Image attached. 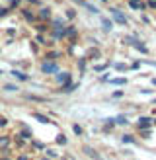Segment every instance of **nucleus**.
Returning a JSON list of instances; mask_svg holds the SVG:
<instances>
[{
    "mask_svg": "<svg viewBox=\"0 0 156 160\" xmlns=\"http://www.w3.org/2000/svg\"><path fill=\"white\" fill-rule=\"evenodd\" d=\"M111 96H113V98H123V96H125V92H123V90H115Z\"/></svg>",
    "mask_w": 156,
    "mask_h": 160,
    "instance_id": "obj_35",
    "label": "nucleus"
},
{
    "mask_svg": "<svg viewBox=\"0 0 156 160\" xmlns=\"http://www.w3.org/2000/svg\"><path fill=\"white\" fill-rule=\"evenodd\" d=\"M139 67H140V62H133V65H131V68H133V70H137Z\"/></svg>",
    "mask_w": 156,
    "mask_h": 160,
    "instance_id": "obj_42",
    "label": "nucleus"
},
{
    "mask_svg": "<svg viewBox=\"0 0 156 160\" xmlns=\"http://www.w3.org/2000/svg\"><path fill=\"white\" fill-rule=\"evenodd\" d=\"M121 141H123V142H129V145H137V139L133 137V135H123Z\"/></svg>",
    "mask_w": 156,
    "mask_h": 160,
    "instance_id": "obj_20",
    "label": "nucleus"
},
{
    "mask_svg": "<svg viewBox=\"0 0 156 160\" xmlns=\"http://www.w3.org/2000/svg\"><path fill=\"white\" fill-rule=\"evenodd\" d=\"M109 80V84H113V86H125L127 84V78H107Z\"/></svg>",
    "mask_w": 156,
    "mask_h": 160,
    "instance_id": "obj_17",
    "label": "nucleus"
},
{
    "mask_svg": "<svg viewBox=\"0 0 156 160\" xmlns=\"http://www.w3.org/2000/svg\"><path fill=\"white\" fill-rule=\"evenodd\" d=\"M41 160H49V158H41Z\"/></svg>",
    "mask_w": 156,
    "mask_h": 160,
    "instance_id": "obj_49",
    "label": "nucleus"
},
{
    "mask_svg": "<svg viewBox=\"0 0 156 160\" xmlns=\"http://www.w3.org/2000/svg\"><path fill=\"white\" fill-rule=\"evenodd\" d=\"M35 41H37L39 45H43V47H47V45H49V47H51V45H55L53 41H51V43H49V41H47V37H45L43 33H37V35H35Z\"/></svg>",
    "mask_w": 156,
    "mask_h": 160,
    "instance_id": "obj_13",
    "label": "nucleus"
},
{
    "mask_svg": "<svg viewBox=\"0 0 156 160\" xmlns=\"http://www.w3.org/2000/svg\"><path fill=\"white\" fill-rule=\"evenodd\" d=\"M16 160H31L27 154H20V156H16Z\"/></svg>",
    "mask_w": 156,
    "mask_h": 160,
    "instance_id": "obj_39",
    "label": "nucleus"
},
{
    "mask_svg": "<svg viewBox=\"0 0 156 160\" xmlns=\"http://www.w3.org/2000/svg\"><path fill=\"white\" fill-rule=\"evenodd\" d=\"M133 47H135V49H139L140 53H144V55L148 53V47H146V45H143L140 41H135V43H133Z\"/></svg>",
    "mask_w": 156,
    "mask_h": 160,
    "instance_id": "obj_19",
    "label": "nucleus"
},
{
    "mask_svg": "<svg viewBox=\"0 0 156 160\" xmlns=\"http://www.w3.org/2000/svg\"><path fill=\"white\" fill-rule=\"evenodd\" d=\"M101 29H104V31H111L113 29V22L107 20V18H101Z\"/></svg>",
    "mask_w": 156,
    "mask_h": 160,
    "instance_id": "obj_16",
    "label": "nucleus"
},
{
    "mask_svg": "<svg viewBox=\"0 0 156 160\" xmlns=\"http://www.w3.org/2000/svg\"><path fill=\"white\" fill-rule=\"evenodd\" d=\"M139 133L143 139H150V129H139Z\"/></svg>",
    "mask_w": 156,
    "mask_h": 160,
    "instance_id": "obj_29",
    "label": "nucleus"
},
{
    "mask_svg": "<svg viewBox=\"0 0 156 160\" xmlns=\"http://www.w3.org/2000/svg\"><path fill=\"white\" fill-rule=\"evenodd\" d=\"M6 125H8V119L0 115V127H6Z\"/></svg>",
    "mask_w": 156,
    "mask_h": 160,
    "instance_id": "obj_37",
    "label": "nucleus"
},
{
    "mask_svg": "<svg viewBox=\"0 0 156 160\" xmlns=\"http://www.w3.org/2000/svg\"><path fill=\"white\" fill-rule=\"evenodd\" d=\"M72 131H74V135H78V137H82V135H84V129H82V127L78 125V123L72 125Z\"/></svg>",
    "mask_w": 156,
    "mask_h": 160,
    "instance_id": "obj_24",
    "label": "nucleus"
},
{
    "mask_svg": "<svg viewBox=\"0 0 156 160\" xmlns=\"http://www.w3.org/2000/svg\"><path fill=\"white\" fill-rule=\"evenodd\" d=\"M96 57H100V51H90L86 59H96Z\"/></svg>",
    "mask_w": 156,
    "mask_h": 160,
    "instance_id": "obj_34",
    "label": "nucleus"
},
{
    "mask_svg": "<svg viewBox=\"0 0 156 160\" xmlns=\"http://www.w3.org/2000/svg\"><path fill=\"white\" fill-rule=\"evenodd\" d=\"M101 2H109V0H101Z\"/></svg>",
    "mask_w": 156,
    "mask_h": 160,
    "instance_id": "obj_48",
    "label": "nucleus"
},
{
    "mask_svg": "<svg viewBox=\"0 0 156 160\" xmlns=\"http://www.w3.org/2000/svg\"><path fill=\"white\" fill-rule=\"evenodd\" d=\"M76 33H78V29H76L74 26H68V28H66V37H74Z\"/></svg>",
    "mask_w": 156,
    "mask_h": 160,
    "instance_id": "obj_25",
    "label": "nucleus"
},
{
    "mask_svg": "<svg viewBox=\"0 0 156 160\" xmlns=\"http://www.w3.org/2000/svg\"><path fill=\"white\" fill-rule=\"evenodd\" d=\"M57 59H62V51H49V53H45V61H57Z\"/></svg>",
    "mask_w": 156,
    "mask_h": 160,
    "instance_id": "obj_11",
    "label": "nucleus"
},
{
    "mask_svg": "<svg viewBox=\"0 0 156 160\" xmlns=\"http://www.w3.org/2000/svg\"><path fill=\"white\" fill-rule=\"evenodd\" d=\"M35 29L39 31V33H47V31L51 29V26H49V23H37V26H35Z\"/></svg>",
    "mask_w": 156,
    "mask_h": 160,
    "instance_id": "obj_18",
    "label": "nucleus"
},
{
    "mask_svg": "<svg viewBox=\"0 0 156 160\" xmlns=\"http://www.w3.org/2000/svg\"><path fill=\"white\" fill-rule=\"evenodd\" d=\"M14 78H18V80H22V82H27V80H29V76L26 74V72H20V70H12V72H10Z\"/></svg>",
    "mask_w": 156,
    "mask_h": 160,
    "instance_id": "obj_15",
    "label": "nucleus"
},
{
    "mask_svg": "<svg viewBox=\"0 0 156 160\" xmlns=\"http://www.w3.org/2000/svg\"><path fill=\"white\" fill-rule=\"evenodd\" d=\"M154 113H156V109H154Z\"/></svg>",
    "mask_w": 156,
    "mask_h": 160,
    "instance_id": "obj_50",
    "label": "nucleus"
},
{
    "mask_svg": "<svg viewBox=\"0 0 156 160\" xmlns=\"http://www.w3.org/2000/svg\"><path fill=\"white\" fill-rule=\"evenodd\" d=\"M144 6H146V8H150V10H156V0H148Z\"/></svg>",
    "mask_w": 156,
    "mask_h": 160,
    "instance_id": "obj_33",
    "label": "nucleus"
},
{
    "mask_svg": "<svg viewBox=\"0 0 156 160\" xmlns=\"http://www.w3.org/2000/svg\"><path fill=\"white\" fill-rule=\"evenodd\" d=\"M27 2H31V4H35V6H39L41 2H39V0H27Z\"/></svg>",
    "mask_w": 156,
    "mask_h": 160,
    "instance_id": "obj_43",
    "label": "nucleus"
},
{
    "mask_svg": "<svg viewBox=\"0 0 156 160\" xmlns=\"http://www.w3.org/2000/svg\"><path fill=\"white\" fill-rule=\"evenodd\" d=\"M66 142H68V139L65 137V133H61L57 137V145H66Z\"/></svg>",
    "mask_w": 156,
    "mask_h": 160,
    "instance_id": "obj_28",
    "label": "nucleus"
},
{
    "mask_svg": "<svg viewBox=\"0 0 156 160\" xmlns=\"http://www.w3.org/2000/svg\"><path fill=\"white\" fill-rule=\"evenodd\" d=\"M51 16H53V8H51V6H43L41 10H39V14H37V18L43 20V22H47Z\"/></svg>",
    "mask_w": 156,
    "mask_h": 160,
    "instance_id": "obj_4",
    "label": "nucleus"
},
{
    "mask_svg": "<svg viewBox=\"0 0 156 160\" xmlns=\"http://www.w3.org/2000/svg\"><path fill=\"white\" fill-rule=\"evenodd\" d=\"M31 117H33V119H37L39 123H53L49 117H47V115H43V113H39V111H33V113H31Z\"/></svg>",
    "mask_w": 156,
    "mask_h": 160,
    "instance_id": "obj_12",
    "label": "nucleus"
},
{
    "mask_svg": "<svg viewBox=\"0 0 156 160\" xmlns=\"http://www.w3.org/2000/svg\"><path fill=\"white\" fill-rule=\"evenodd\" d=\"M45 152L49 154L51 158H57V152H55V150H51V148H45Z\"/></svg>",
    "mask_w": 156,
    "mask_h": 160,
    "instance_id": "obj_36",
    "label": "nucleus"
},
{
    "mask_svg": "<svg viewBox=\"0 0 156 160\" xmlns=\"http://www.w3.org/2000/svg\"><path fill=\"white\" fill-rule=\"evenodd\" d=\"M22 16H23V20L29 22V23L37 20V14H35L33 10H29V8H23V10H22Z\"/></svg>",
    "mask_w": 156,
    "mask_h": 160,
    "instance_id": "obj_7",
    "label": "nucleus"
},
{
    "mask_svg": "<svg viewBox=\"0 0 156 160\" xmlns=\"http://www.w3.org/2000/svg\"><path fill=\"white\" fill-rule=\"evenodd\" d=\"M61 26H65V18H55L51 23V28H61Z\"/></svg>",
    "mask_w": 156,
    "mask_h": 160,
    "instance_id": "obj_23",
    "label": "nucleus"
},
{
    "mask_svg": "<svg viewBox=\"0 0 156 160\" xmlns=\"http://www.w3.org/2000/svg\"><path fill=\"white\" fill-rule=\"evenodd\" d=\"M61 160H68V158H66V156H62V158H61Z\"/></svg>",
    "mask_w": 156,
    "mask_h": 160,
    "instance_id": "obj_46",
    "label": "nucleus"
},
{
    "mask_svg": "<svg viewBox=\"0 0 156 160\" xmlns=\"http://www.w3.org/2000/svg\"><path fill=\"white\" fill-rule=\"evenodd\" d=\"M82 152H84L86 156H90V158H94V160H104V158H101V154L98 152L96 148H92L90 145H84V147H82Z\"/></svg>",
    "mask_w": 156,
    "mask_h": 160,
    "instance_id": "obj_3",
    "label": "nucleus"
},
{
    "mask_svg": "<svg viewBox=\"0 0 156 160\" xmlns=\"http://www.w3.org/2000/svg\"><path fill=\"white\" fill-rule=\"evenodd\" d=\"M65 16H66V20H74V18H76V12H74V10H66Z\"/></svg>",
    "mask_w": 156,
    "mask_h": 160,
    "instance_id": "obj_31",
    "label": "nucleus"
},
{
    "mask_svg": "<svg viewBox=\"0 0 156 160\" xmlns=\"http://www.w3.org/2000/svg\"><path fill=\"white\" fill-rule=\"evenodd\" d=\"M84 8H86V10H90L92 14H98V12H100V10H98V8H96V6H92V4H88V2H86V4H84Z\"/></svg>",
    "mask_w": 156,
    "mask_h": 160,
    "instance_id": "obj_30",
    "label": "nucleus"
},
{
    "mask_svg": "<svg viewBox=\"0 0 156 160\" xmlns=\"http://www.w3.org/2000/svg\"><path fill=\"white\" fill-rule=\"evenodd\" d=\"M105 68H107V65H100V67H96L98 72H101V70H105Z\"/></svg>",
    "mask_w": 156,
    "mask_h": 160,
    "instance_id": "obj_41",
    "label": "nucleus"
},
{
    "mask_svg": "<svg viewBox=\"0 0 156 160\" xmlns=\"http://www.w3.org/2000/svg\"><path fill=\"white\" fill-rule=\"evenodd\" d=\"M115 127V119H105V123H104V129L107 131V129H113Z\"/></svg>",
    "mask_w": 156,
    "mask_h": 160,
    "instance_id": "obj_26",
    "label": "nucleus"
},
{
    "mask_svg": "<svg viewBox=\"0 0 156 160\" xmlns=\"http://www.w3.org/2000/svg\"><path fill=\"white\" fill-rule=\"evenodd\" d=\"M127 115H117L115 117V125H127Z\"/></svg>",
    "mask_w": 156,
    "mask_h": 160,
    "instance_id": "obj_21",
    "label": "nucleus"
},
{
    "mask_svg": "<svg viewBox=\"0 0 156 160\" xmlns=\"http://www.w3.org/2000/svg\"><path fill=\"white\" fill-rule=\"evenodd\" d=\"M78 67H80V70H84V67H86V59H80V61H78Z\"/></svg>",
    "mask_w": 156,
    "mask_h": 160,
    "instance_id": "obj_38",
    "label": "nucleus"
},
{
    "mask_svg": "<svg viewBox=\"0 0 156 160\" xmlns=\"http://www.w3.org/2000/svg\"><path fill=\"white\" fill-rule=\"evenodd\" d=\"M18 135H20L22 139H26V141H31V139H33V131H31L29 127H26V125H22V131H20Z\"/></svg>",
    "mask_w": 156,
    "mask_h": 160,
    "instance_id": "obj_9",
    "label": "nucleus"
},
{
    "mask_svg": "<svg viewBox=\"0 0 156 160\" xmlns=\"http://www.w3.org/2000/svg\"><path fill=\"white\" fill-rule=\"evenodd\" d=\"M74 88H78V84H72V80H70V82L62 84V86L59 88V92H62V94H70V92L74 90Z\"/></svg>",
    "mask_w": 156,
    "mask_h": 160,
    "instance_id": "obj_10",
    "label": "nucleus"
},
{
    "mask_svg": "<svg viewBox=\"0 0 156 160\" xmlns=\"http://www.w3.org/2000/svg\"><path fill=\"white\" fill-rule=\"evenodd\" d=\"M10 142H12L10 135H0V147H2V148H8V147H10Z\"/></svg>",
    "mask_w": 156,
    "mask_h": 160,
    "instance_id": "obj_14",
    "label": "nucleus"
},
{
    "mask_svg": "<svg viewBox=\"0 0 156 160\" xmlns=\"http://www.w3.org/2000/svg\"><path fill=\"white\" fill-rule=\"evenodd\" d=\"M10 10H12L10 6H0V18H4V16H8V14H10Z\"/></svg>",
    "mask_w": 156,
    "mask_h": 160,
    "instance_id": "obj_27",
    "label": "nucleus"
},
{
    "mask_svg": "<svg viewBox=\"0 0 156 160\" xmlns=\"http://www.w3.org/2000/svg\"><path fill=\"white\" fill-rule=\"evenodd\" d=\"M0 160H12V158H8V156H2V158H0Z\"/></svg>",
    "mask_w": 156,
    "mask_h": 160,
    "instance_id": "obj_44",
    "label": "nucleus"
},
{
    "mask_svg": "<svg viewBox=\"0 0 156 160\" xmlns=\"http://www.w3.org/2000/svg\"><path fill=\"white\" fill-rule=\"evenodd\" d=\"M4 90H8V92H16V90H20L18 86H14V84H6L4 86Z\"/></svg>",
    "mask_w": 156,
    "mask_h": 160,
    "instance_id": "obj_32",
    "label": "nucleus"
},
{
    "mask_svg": "<svg viewBox=\"0 0 156 160\" xmlns=\"http://www.w3.org/2000/svg\"><path fill=\"white\" fill-rule=\"evenodd\" d=\"M115 68H117V70H125V68H127V67H125L123 62H117V65H115Z\"/></svg>",
    "mask_w": 156,
    "mask_h": 160,
    "instance_id": "obj_40",
    "label": "nucleus"
},
{
    "mask_svg": "<svg viewBox=\"0 0 156 160\" xmlns=\"http://www.w3.org/2000/svg\"><path fill=\"white\" fill-rule=\"evenodd\" d=\"M109 14H111V18L119 23V26H127L129 20H127V16H125L121 10H117V8H109Z\"/></svg>",
    "mask_w": 156,
    "mask_h": 160,
    "instance_id": "obj_1",
    "label": "nucleus"
},
{
    "mask_svg": "<svg viewBox=\"0 0 156 160\" xmlns=\"http://www.w3.org/2000/svg\"><path fill=\"white\" fill-rule=\"evenodd\" d=\"M152 103H154V106H156V98H154V100H152Z\"/></svg>",
    "mask_w": 156,
    "mask_h": 160,
    "instance_id": "obj_47",
    "label": "nucleus"
},
{
    "mask_svg": "<svg viewBox=\"0 0 156 160\" xmlns=\"http://www.w3.org/2000/svg\"><path fill=\"white\" fill-rule=\"evenodd\" d=\"M152 125H156V119H152Z\"/></svg>",
    "mask_w": 156,
    "mask_h": 160,
    "instance_id": "obj_45",
    "label": "nucleus"
},
{
    "mask_svg": "<svg viewBox=\"0 0 156 160\" xmlns=\"http://www.w3.org/2000/svg\"><path fill=\"white\" fill-rule=\"evenodd\" d=\"M59 70V65L55 61H43V65H41V72L43 74H55Z\"/></svg>",
    "mask_w": 156,
    "mask_h": 160,
    "instance_id": "obj_2",
    "label": "nucleus"
},
{
    "mask_svg": "<svg viewBox=\"0 0 156 160\" xmlns=\"http://www.w3.org/2000/svg\"><path fill=\"white\" fill-rule=\"evenodd\" d=\"M55 78H57L59 84H66V82H70V80H72L70 72H66V70H65V72H59V70H57V72H55Z\"/></svg>",
    "mask_w": 156,
    "mask_h": 160,
    "instance_id": "obj_5",
    "label": "nucleus"
},
{
    "mask_svg": "<svg viewBox=\"0 0 156 160\" xmlns=\"http://www.w3.org/2000/svg\"><path fill=\"white\" fill-rule=\"evenodd\" d=\"M150 125H152V119L150 117H139L137 129H150Z\"/></svg>",
    "mask_w": 156,
    "mask_h": 160,
    "instance_id": "obj_8",
    "label": "nucleus"
},
{
    "mask_svg": "<svg viewBox=\"0 0 156 160\" xmlns=\"http://www.w3.org/2000/svg\"><path fill=\"white\" fill-rule=\"evenodd\" d=\"M127 4H129L135 12H143V10H146V6H144L143 0H127Z\"/></svg>",
    "mask_w": 156,
    "mask_h": 160,
    "instance_id": "obj_6",
    "label": "nucleus"
},
{
    "mask_svg": "<svg viewBox=\"0 0 156 160\" xmlns=\"http://www.w3.org/2000/svg\"><path fill=\"white\" fill-rule=\"evenodd\" d=\"M29 142H31V147H35L37 150H45V148H47V147L43 145V142H39V141H35V139H31Z\"/></svg>",
    "mask_w": 156,
    "mask_h": 160,
    "instance_id": "obj_22",
    "label": "nucleus"
}]
</instances>
